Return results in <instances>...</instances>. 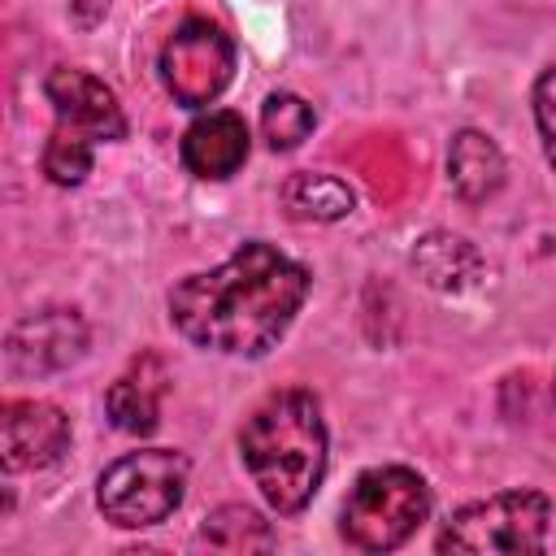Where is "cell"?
Returning <instances> with one entry per match:
<instances>
[{
	"label": "cell",
	"mask_w": 556,
	"mask_h": 556,
	"mask_svg": "<svg viewBox=\"0 0 556 556\" xmlns=\"http://www.w3.org/2000/svg\"><path fill=\"white\" fill-rule=\"evenodd\" d=\"M43 91H48V104L56 109V130H70L87 143L126 135V117L100 78H91L83 70H52Z\"/></svg>",
	"instance_id": "8"
},
{
	"label": "cell",
	"mask_w": 556,
	"mask_h": 556,
	"mask_svg": "<svg viewBox=\"0 0 556 556\" xmlns=\"http://www.w3.org/2000/svg\"><path fill=\"white\" fill-rule=\"evenodd\" d=\"M165 387H169V374H165L161 356H152V352L135 356L130 369H126V374L109 387V395H104L113 426L126 430V434H148V430H156Z\"/></svg>",
	"instance_id": "11"
},
{
	"label": "cell",
	"mask_w": 556,
	"mask_h": 556,
	"mask_svg": "<svg viewBox=\"0 0 556 556\" xmlns=\"http://www.w3.org/2000/svg\"><path fill=\"white\" fill-rule=\"evenodd\" d=\"M552 395H556V382H552Z\"/></svg>",
	"instance_id": "21"
},
{
	"label": "cell",
	"mask_w": 556,
	"mask_h": 556,
	"mask_svg": "<svg viewBox=\"0 0 556 556\" xmlns=\"http://www.w3.org/2000/svg\"><path fill=\"white\" fill-rule=\"evenodd\" d=\"M534 117H539V130H543V143H547V156L556 165V70H547L534 87Z\"/></svg>",
	"instance_id": "19"
},
{
	"label": "cell",
	"mask_w": 556,
	"mask_h": 556,
	"mask_svg": "<svg viewBox=\"0 0 556 556\" xmlns=\"http://www.w3.org/2000/svg\"><path fill=\"white\" fill-rule=\"evenodd\" d=\"M239 452L278 513H300L326 473V426L308 391H274L239 430Z\"/></svg>",
	"instance_id": "2"
},
{
	"label": "cell",
	"mask_w": 556,
	"mask_h": 556,
	"mask_svg": "<svg viewBox=\"0 0 556 556\" xmlns=\"http://www.w3.org/2000/svg\"><path fill=\"white\" fill-rule=\"evenodd\" d=\"M87 348V326L78 313L70 308H43L22 317L9 339H4V361L13 374L22 378H39V374H56L65 365H74Z\"/></svg>",
	"instance_id": "7"
},
{
	"label": "cell",
	"mask_w": 556,
	"mask_h": 556,
	"mask_svg": "<svg viewBox=\"0 0 556 556\" xmlns=\"http://www.w3.org/2000/svg\"><path fill=\"white\" fill-rule=\"evenodd\" d=\"M552 504L539 491H504L447 517L439 552H539Z\"/></svg>",
	"instance_id": "5"
},
{
	"label": "cell",
	"mask_w": 556,
	"mask_h": 556,
	"mask_svg": "<svg viewBox=\"0 0 556 556\" xmlns=\"http://www.w3.org/2000/svg\"><path fill=\"white\" fill-rule=\"evenodd\" d=\"M182 486H187L182 452H165V447L130 452L100 473V513L126 530L156 526L182 504Z\"/></svg>",
	"instance_id": "4"
},
{
	"label": "cell",
	"mask_w": 556,
	"mask_h": 556,
	"mask_svg": "<svg viewBox=\"0 0 556 556\" xmlns=\"http://www.w3.org/2000/svg\"><path fill=\"white\" fill-rule=\"evenodd\" d=\"M313 122H317V113L300 96H269L265 109H261V130H265V139H269L274 152H287V148L304 143L308 130H313Z\"/></svg>",
	"instance_id": "17"
},
{
	"label": "cell",
	"mask_w": 556,
	"mask_h": 556,
	"mask_svg": "<svg viewBox=\"0 0 556 556\" xmlns=\"http://www.w3.org/2000/svg\"><path fill=\"white\" fill-rule=\"evenodd\" d=\"M230 70H235V43L208 17H187L161 48V78L169 96L187 109L217 100L222 87L230 83Z\"/></svg>",
	"instance_id": "6"
},
{
	"label": "cell",
	"mask_w": 556,
	"mask_h": 556,
	"mask_svg": "<svg viewBox=\"0 0 556 556\" xmlns=\"http://www.w3.org/2000/svg\"><path fill=\"white\" fill-rule=\"evenodd\" d=\"M200 539H204L208 547H217V552H269V547L278 543L274 530L261 521V513H252V508H243V504L217 508V513L204 521Z\"/></svg>",
	"instance_id": "16"
},
{
	"label": "cell",
	"mask_w": 556,
	"mask_h": 556,
	"mask_svg": "<svg viewBox=\"0 0 556 556\" xmlns=\"http://www.w3.org/2000/svg\"><path fill=\"white\" fill-rule=\"evenodd\" d=\"M87 169H91V143L70 130H52V139L43 148V174L61 187H74L87 178Z\"/></svg>",
	"instance_id": "18"
},
{
	"label": "cell",
	"mask_w": 556,
	"mask_h": 556,
	"mask_svg": "<svg viewBox=\"0 0 556 556\" xmlns=\"http://www.w3.org/2000/svg\"><path fill=\"white\" fill-rule=\"evenodd\" d=\"M308 295V274L269 243H243L226 265L191 274L169 291L174 326L213 352L261 356L291 326Z\"/></svg>",
	"instance_id": "1"
},
{
	"label": "cell",
	"mask_w": 556,
	"mask_h": 556,
	"mask_svg": "<svg viewBox=\"0 0 556 556\" xmlns=\"http://www.w3.org/2000/svg\"><path fill=\"white\" fill-rule=\"evenodd\" d=\"M348 161L356 165V174H365V182L378 195V204H395L408 191V182H413V161H408V152H404V143L395 135L361 139L348 152Z\"/></svg>",
	"instance_id": "13"
},
{
	"label": "cell",
	"mask_w": 556,
	"mask_h": 556,
	"mask_svg": "<svg viewBox=\"0 0 556 556\" xmlns=\"http://www.w3.org/2000/svg\"><path fill=\"white\" fill-rule=\"evenodd\" d=\"M413 269L439 291H465L482 274V256L456 235H426L413 252Z\"/></svg>",
	"instance_id": "14"
},
{
	"label": "cell",
	"mask_w": 556,
	"mask_h": 556,
	"mask_svg": "<svg viewBox=\"0 0 556 556\" xmlns=\"http://www.w3.org/2000/svg\"><path fill=\"white\" fill-rule=\"evenodd\" d=\"M447 169H452V187L469 200V204H482L486 195L500 191L504 182V156L500 148L478 135V130H460L452 139V152H447Z\"/></svg>",
	"instance_id": "12"
},
{
	"label": "cell",
	"mask_w": 556,
	"mask_h": 556,
	"mask_svg": "<svg viewBox=\"0 0 556 556\" xmlns=\"http://www.w3.org/2000/svg\"><path fill=\"white\" fill-rule=\"evenodd\" d=\"M430 513V491L413 469L387 465L356 478L343 504V539L361 552L400 547Z\"/></svg>",
	"instance_id": "3"
},
{
	"label": "cell",
	"mask_w": 556,
	"mask_h": 556,
	"mask_svg": "<svg viewBox=\"0 0 556 556\" xmlns=\"http://www.w3.org/2000/svg\"><path fill=\"white\" fill-rule=\"evenodd\" d=\"M65 4H70V13H74L78 26H96V22L109 13L113 0H65Z\"/></svg>",
	"instance_id": "20"
},
{
	"label": "cell",
	"mask_w": 556,
	"mask_h": 556,
	"mask_svg": "<svg viewBox=\"0 0 556 556\" xmlns=\"http://www.w3.org/2000/svg\"><path fill=\"white\" fill-rule=\"evenodd\" d=\"M4 469H43L70 443V417L43 400H9L0 413Z\"/></svg>",
	"instance_id": "9"
},
{
	"label": "cell",
	"mask_w": 556,
	"mask_h": 556,
	"mask_svg": "<svg viewBox=\"0 0 556 556\" xmlns=\"http://www.w3.org/2000/svg\"><path fill=\"white\" fill-rule=\"evenodd\" d=\"M248 161V126L239 113L217 109L187 126L182 135V165L195 178H226Z\"/></svg>",
	"instance_id": "10"
},
{
	"label": "cell",
	"mask_w": 556,
	"mask_h": 556,
	"mask_svg": "<svg viewBox=\"0 0 556 556\" xmlns=\"http://www.w3.org/2000/svg\"><path fill=\"white\" fill-rule=\"evenodd\" d=\"M282 204L295 222H339L352 213V187L334 174H291L282 187Z\"/></svg>",
	"instance_id": "15"
}]
</instances>
